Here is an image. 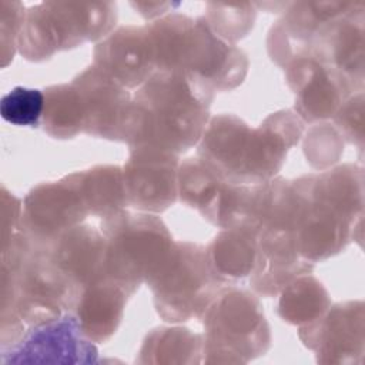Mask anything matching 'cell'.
I'll list each match as a JSON object with an SVG mask.
<instances>
[{"instance_id":"d6986e66","label":"cell","mask_w":365,"mask_h":365,"mask_svg":"<svg viewBox=\"0 0 365 365\" xmlns=\"http://www.w3.org/2000/svg\"><path fill=\"white\" fill-rule=\"evenodd\" d=\"M204 338L187 328H155L144 339L140 364H201Z\"/></svg>"},{"instance_id":"6da1fadb","label":"cell","mask_w":365,"mask_h":365,"mask_svg":"<svg viewBox=\"0 0 365 365\" xmlns=\"http://www.w3.org/2000/svg\"><path fill=\"white\" fill-rule=\"evenodd\" d=\"M214 88L190 70L155 71L130 101L123 140L171 154L198 144L210 117Z\"/></svg>"},{"instance_id":"30bf717a","label":"cell","mask_w":365,"mask_h":365,"mask_svg":"<svg viewBox=\"0 0 365 365\" xmlns=\"http://www.w3.org/2000/svg\"><path fill=\"white\" fill-rule=\"evenodd\" d=\"M178 155L151 148L131 147L123 168L127 204L143 212H163L174 204Z\"/></svg>"},{"instance_id":"603a6c76","label":"cell","mask_w":365,"mask_h":365,"mask_svg":"<svg viewBox=\"0 0 365 365\" xmlns=\"http://www.w3.org/2000/svg\"><path fill=\"white\" fill-rule=\"evenodd\" d=\"M362 93L351 96L336 111L335 123L339 127L344 137L351 143L362 147V127H364V107H362Z\"/></svg>"},{"instance_id":"7c38bea8","label":"cell","mask_w":365,"mask_h":365,"mask_svg":"<svg viewBox=\"0 0 365 365\" xmlns=\"http://www.w3.org/2000/svg\"><path fill=\"white\" fill-rule=\"evenodd\" d=\"M302 344L319 364H361L364 356L362 302L329 307L317 321L301 327Z\"/></svg>"},{"instance_id":"7a4b0ae2","label":"cell","mask_w":365,"mask_h":365,"mask_svg":"<svg viewBox=\"0 0 365 365\" xmlns=\"http://www.w3.org/2000/svg\"><path fill=\"white\" fill-rule=\"evenodd\" d=\"M301 134L302 123L289 110L271 114L258 128L234 114H220L198 141V158L224 182L255 185L274 178Z\"/></svg>"},{"instance_id":"44dd1931","label":"cell","mask_w":365,"mask_h":365,"mask_svg":"<svg viewBox=\"0 0 365 365\" xmlns=\"http://www.w3.org/2000/svg\"><path fill=\"white\" fill-rule=\"evenodd\" d=\"M43 128L53 138H73L84 133V115L80 96L70 84L50 86L44 90Z\"/></svg>"},{"instance_id":"277c9868","label":"cell","mask_w":365,"mask_h":365,"mask_svg":"<svg viewBox=\"0 0 365 365\" xmlns=\"http://www.w3.org/2000/svg\"><path fill=\"white\" fill-rule=\"evenodd\" d=\"M104 275L131 297L165 261L173 238L160 218L151 214L118 211L101 221Z\"/></svg>"},{"instance_id":"3957f363","label":"cell","mask_w":365,"mask_h":365,"mask_svg":"<svg viewBox=\"0 0 365 365\" xmlns=\"http://www.w3.org/2000/svg\"><path fill=\"white\" fill-rule=\"evenodd\" d=\"M201 318L205 364H247L269 349L271 334L262 305L245 289L221 287Z\"/></svg>"},{"instance_id":"9c48e42d","label":"cell","mask_w":365,"mask_h":365,"mask_svg":"<svg viewBox=\"0 0 365 365\" xmlns=\"http://www.w3.org/2000/svg\"><path fill=\"white\" fill-rule=\"evenodd\" d=\"M177 190L184 204L220 228H237L245 218L250 187L224 182L198 157L178 165Z\"/></svg>"},{"instance_id":"e0dca14e","label":"cell","mask_w":365,"mask_h":365,"mask_svg":"<svg viewBox=\"0 0 365 365\" xmlns=\"http://www.w3.org/2000/svg\"><path fill=\"white\" fill-rule=\"evenodd\" d=\"M257 237L244 228L221 231L205 248L214 277L222 284H232L250 277L257 262Z\"/></svg>"},{"instance_id":"8fae6325","label":"cell","mask_w":365,"mask_h":365,"mask_svg":"<svg viewBox=\"0 0 365 365\" xmlns=\"http://www.w3.org/2000/svg\"><path fill=\"white\" fill-rule=\"evenodd\" d=\"M285 70L295 93V110L308 123L335 115L356 88L342 73L311 56L289 61Z\"/></svg>"},{"instance_id":"ba28073f","label":"cell","mask_w":365,"mask_h":365,"mask_svg":"<svg viewBox=\"0 0 365 365\" xmlns=\"http://www.w3.org/2000/svg\"><path fill=\"white\" fill-rule=\"evenodd\" d=\"M0 352L1 364H94L98 355L70 312L30 325L13 346Z\"/></svg>"},{"instance_id":"4fadbf2b","label":"cell","mask_w":365,"mask_h":365,"mask_svg":"<svg viewBox=\"0 0 365 365\" xmlns=\"http://www.w3.org/2000/svg\"><path fill=\"white\" fill-rule=\"evenodd\" d=\"M71 84L80 96L84 133L121 141L131 101L128 91L94 64L74 77Z\"/></svg>"},{"instance_id":"9a60e30c","label":"cell","mask_w":365,"mask_h":365,"mask_svg":"<svg viewBox=\"0 0 365 365\" xmlns=\"http://www.w3.org/2000/svg\"><path fill=\"white\" fill-rule=\"evenodd\" d=\"M47 254L71 288V304L80 289L104 275V237L90 224L66 231Z\"/></svg>"},{"instance_id":"8992f818","label":"cell","mask_w":365,"mask_h":365,"mask_svg":"<svg viewBox=\"0 0 365 365\" xmlns=\"http://www.w3.org/2000/svg\"><path fill=\"white\" fill-rule=\"evenodd\" d=\"M147 284L154 294L158 315L167 322L201 318L224 287L210 269L205 247L187 241L173 244L165 261Z\"/></svg>"},{"instance_id":"5b68a950","label":"cell","mask_w":365,"mask_h":365,"mask_svg":"<svg viewBox=\"0 0 365 365\" xmlns=\"http://www.w3.org/2000/svg\"><path fill=\"white\" fill-rule=\"evenodd\" d=\"M115 19L114 3H41L26 11L17 48L24 58L43 61L107 36Z\"/></svg>"},{"instance_id":"ac0fdd59","label":"cell","mask_w":365,"mask_h":365,"mask_svg":"<svg viewBox=\"0 0 365 365\" xmlns=\"http://www.w3.org/2000/svg\"><path fill=\"white\" fill-rule=\"evenodd\" d=\"M73 174L88 214L106 218L128 205L118 165H97Z\"/></svg>"},{"instance_id":"ffe728a7","label":"cell","mask_w":365,"mask_h":365,"mask_svg":"<svg viewBox=\"0 0 365 365\" xmlns=\"http://www.w3.org/2000/svg\"><path fill=\"white\" fill-rule=\"evenodd\" d=\"M329 297L322 284L309 274L289 282L278 304L279 317L292 325H308L321 318L329 308Z\"/></svg>"},{"instance_id":"5bb4252c","label":"cell","mask_w":365,"mask_h":365,"mask_svg":"<svg viewBox=\"0 0 365 365\" xmlns=\"http://www.w3.org/2000/svg\"><path fill=\"white\" fill-rule=\"evenodd\" d=\"M94 66L124 88L143 86L155 73L147 27H121L100 41Z\"/></svg>"},{"instance_id":"7402d4cb","label":"cell","mask_w":365,"mask_h":365,"mask_svg":"<svg viewBox=\"0 0 365 365\" xmlns=\"http://www.w3.org/2000/svg\"><path fill=\"white\" fill-rule=\"evenodd\" d=\"M44 101L43 91L17 86L1 97L0 115L14 125L37 127L44 113Z\"/></svg>"},{"instance_id":"2e32d148","label":"cell","mask_w":365,"mask_h":365,"mask_svg":"<svg viewBox=\"0 0 365 365\" xmlns=\"http://www.w3.org/2000/svg\"><path fill=\"white\" fill-rule=\"evenodd\" d=\"M128 292L103 275L77 292L70 307L83 331L93 342H106L117 331Z\"/></svg>"},{"instance_id":"52a82bcc","label":"cell","mask_w":365,"mask_h":365,"mask_svg":"<svg viewBox=\"0 0 365 365\" xmlns=\"http://www.w3.org/2000/svg\"><path fill=\"white\" fill-rule=\"evenodd\" d=\"M88 215L74 174L34 187L21 207V231L37 251L50 247Z\"/></svg>"}]
</instances>
